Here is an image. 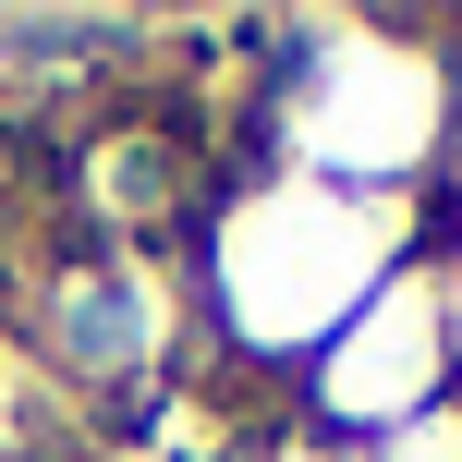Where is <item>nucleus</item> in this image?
<instances>
[{
  "label": "nucleus",
  "mask_w": 462,
  "mask_h": 462,
  "mask_svg": "<svg viewBox=\"0 0 462 462\" xmlns=\"http://www.w3.org/2000/svg\"><path fill=\"white\" fill-rule=\"evenodd\" d=\"M244 171H304L365 208H450L462 171V49L450 24L414 13H304L280 61H255V159Z\"/></svg>",
  "instance_id": "1"
},
{
  "label": "nucleus",
  "mask_w": 462,
  "mask_h": 462,
  "mask_svg": "<svg viewBox=\"0 0 462 462\" xmlns=\"http://www.w3.org/2000/svg\"><path fill=\"white\" fill-rule=\"evenodd\" d=\"M426 244L414 208H365L328 195L304 171H231L208 195V219L183 231V292H195V341L231 353L244 377L292 390L328 353V328Z\"/></svg>",
  "instance_id": "2"
},
{
  "label": "nucleus",
  "mask_w": 462,
  "mask_h": 462,
  "mask_svg": "<svg viewBox=\"0 0 462 462\" xmlns=\"http://www.w3.org/2000/svg\"><path fill=\"white\" fill-rule=\"evenodd\" d=\"M462 390V317H450V268H439V244H414L390 280H377L365 304H353L341 328H328V353L292 377V414H304V439H328V450H365V439H390V426H414L426 402H450Z\"/></svg>",
  "instance_id": "3"
},
{
  "label": "nucleus",
  "mask_w": 462,
  "mask_h": 462,
  "mask_svg": "<svg viewBox=\"0 0 462 462\" xmlns=\"http://www.w3.org/2000/svg\"><path fill=\"white\" fill-rule=\"evenodd\" d=\"M37 341L49 365L73 377H171L195 353V292H183V255L159 244H86L37 280Z\"/></svg>",
  "instance_id": "4"
},
{
  "label": "nucleus",
  "mask_w": 462,
  "mask_h": 462,
  "mask_svg": "<svg viewBox=\"0 0 462 462\" xmlns=\"http://www.w3.org/2000/svg\"><path fill=\"white\" fill-rule=\"evenodd\" d=\"M353 462H462V390L450 402H426L414 426H390V439H365Z\"/></svg>",
  "instance_id": "5"
},
{
  "label": "nucleus",
  "mask_w": 462,
  "mask_h": 462,
  "mask_svg": "<svg viewBox=\"0 0 462 462\" xmlns=\"http://www.w3.org/2000/svg\"><path fill=\"white\" fill-rule=\"evenodd\" d=\"M426 244H439V268H450V317H462V231H450V219H426Z\"/></svg>",
  "instance_id": "6"
},
{
  "label": "nucleus",
  "mask_w": 462,
  "mask_h": 462,
  "mask_svg": "<svg viewBox=\"0 0 462 462\" xmlns=\"http://www.w3.org/2000/svg\"><path fill=\"white\" fill-rule=\"evenodd\" d=\"M268 462H353V450H328V439H304V426H292V439H280Z\"/></svg>",
  "instance_id": "7"
},
{
  "label": "nucleus",
  "mask_w": 462,
  "mask_h": 462,
  "mask_svg": "<svg viewBox=\"0 0 462 462\" xmlns=\"http://www.w3.org/2000/svg\"><path fill=\"white\" fill-rule=\"evenodd\" d=\"M439 219H450V231H462V171H450V208H439Z\"/></svg>",
  "instance_id": "8"
},
{
  "label": "nucleus",
  "mask_w": 462,
  "mask_h": 462,
  "mask_svg": "<svg viewBox=\"0 0 462 462\" xmlns=\"http://www.w3.org/2000/svg\"><path fill=\"white\" fill-rule=\"evenodd\" d=\"M450 49H462V24H450Z\"/></svg>",
  "instance_id": "9"
}]
</instances>
